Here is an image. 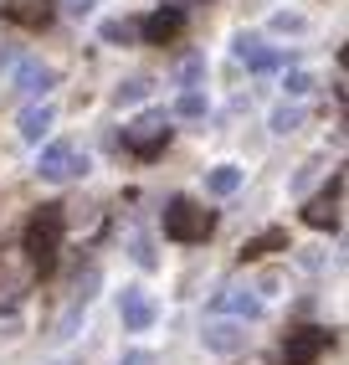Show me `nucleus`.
Segmentation results:
<instances>
[{"label": "nucleus", "instance_id": "f257e3e1", "mask_svg": "<svg viewBox=\"0 0 349 365\" xmlns=\"http://www.w3.org/2000/svg\"><path fill=\"white\" fill-rule=\"evenodd\" d=\"M62 232H67L62 206H41V211L31 216V227H26V252H31V262H36V267H52V262H57Z\"/></svg>", "mask_w": 349, "mask_h": 365}, {"label": "nucleus", "instance_id": "f03ea898", "mask_svg": "<svg viewBox=\"0 0 349 365\" xmlns=\"http://www.w3.org/2000/svg\"><path fill=\"white\" fill-rule=\"evenodd\" d=\"M165 237H174V242H206L211 237V211H201L185 196H174L165 206Z\"/></svg>", "mask_w": 349, "mask_h": 365}, {"label": "nucleus", "instance_id": "7ed1b4c3", "mask_svg": "<svg viewBox=\"0 0 349 365\" xmlns=\"http://www.w3.org/2000/svg\"><path fill=\"white\" fill-rule=\"evenodd\" d=\"M36 175L52 180V185L78 180V175H88V155L78 150V144H46V150L36 155Z\"/></svg>", "mask_w": 349, "mask_h": 365}, {"label": "nucleus", "instance_id": "20e7f679", "mask_svg": "<svg viewBox=\"0 0 349 365\" xmlns=\"http://www.w3.org/2000/svg\"><path fill=\"white\" fill-rule=\"evenodd\" d=\"M165 139H170V118L165 113H144V118H134V124L123 129V144H129L134 155H155Z\"/></svg>", "mask_w": 349, "mask_h": 365}, {"label": "nucleus", "instance_id": "39448f33", "mask_svg": "<svg viewBox=\"0 0 349 365\" xmlns=\"http://www.w3.org/2000/svg\"><path fill=\"white\" fill-rule=\"evenodd\" d=\"M329 345H334V334H329V329H298V334H288L283 360H288V365H313Z\"/></svg>", "mask_w": 349, "mask_h": 365}, {"label": "nucleus", "instance_id": "423d86ee", "mask_svg": "<svg viewBox=\"0 0 349 365\" xmlns=\"http://www.w3.org/2000/svg\"><path fill=\"white\" fill-rule=\"evenodd\" d=\"M52 124H57V108L46 103V98H31L26 108H21V118H16V134L26 139V144H41L46 134H52Z\"/></svg>", "mask_w": 349, "mask_h": 365}, {"label": "nucleus", "instance_id": "0eeeda50", "mask_svg": "<svg viewBox=\"0 0 349 365\" xmlns=\"http://www.w3.org/2000/svg\"><path fill=\"white\" fill-rule=\"evenodd\" d=\"M155 299L144 294V288H123V299H118V319H123V329H134V334H144L149 324H155Z\"/></svg>", "mask_w": 349, "mask_h": 365}, {"label": "nucleus", "instance_id": "6e6552de", "mask_svg": "<svg viewBox=\"0 0 349 365\" xmlns=\"http://www.w3.org/2000/svg\"><path fill=\"white\" fill-rule=\"evenodd\" d=\"M201 345L216 350V355H236V350H246V324H236V319H211V324L201 329Z\"/></svg>", "mask_w": 349, "mask_h": 365}, {"label": "nucleus", "instance_id": "1a4fd4ad", "mask_svg": "<svg viewBox=\"0 0 349 365\" xmlns=\"http://www.w3.org/2000/svg\"><path fill=\"white\" fill-rule=\"evenodd\" d=\"M52 83H57V72L46 67L41 57H21V62H16V88L26 93V98H41Z\"/></svg>", "mask_w": 349, "mask_h": 365}, {"label": "nucleus", "instance_id": "9d476101", "mask_svg": "<svg viewBox=\"0 0 349 365\" xmlns=\"http://www.w3.org/2000/svg\"><path fill=\"white\" fill-rule=\"evenodd\" d=\"M236 62H246L252 72H272V67H278L283 57L272 52V46H267L262 36H236Z\"/></svg>", "mask_w": 349, "mask_h": 365}, {"label": "nucleus", "instance_id": "9b49d317", "mask_svg": "<svg viewBox=\"0 0 349 365\" xmlns=\"http://www.w3.org/2000/svg\"><path fill=\"white\" fill-rule=\"evenodd\" d=\"M180 26H185V11H180V6H165V11H155V16H144V26H139V31H144L149 41H160V46H165Z\"/></svg>", "mask_w": 349, "mask_h": 365}, {"label": "nucleus", "instance_id": "f8f14e48", "mask_svg": "<svg viewBox=\"0 0 349 365\" xmlns=\"http://www.w3.org/2000/svg\"><path fill=\"white\" fill-rule=\"evenodd\" d=\"M262 304H257V294L252 288H221L216 294V314H236V319H252Z\"/></svg>", "mask_w": 349, "mask_h": 365}, {"label": "nucleus", "instance_id": "ddd939ff", "mask_svg": "<svg viewBox=\"0 0 349 365\" xmlns=\"http://www.w3.org/2000/svg\"><path fill=\"white\" fill-rule=\"evenodd\" d=\"M241 180H246L241 165H211L206 170V190H211V196H236Z\"/></svg>", "mask_w": 349, "mask_h": 365}, {"label": "nucleus", "instance_id": "4468645a", "mask_svg": "<svg viewBox=\"0 0 349 365\" xmlns=\"http://www.w3.org/2000/svg\"><path fill=\"white\" fill-rule=\"evenodd\" d=\"M6 16L21 21V26H46L52 6H46V0H6Z\"/></svg>", "mask_w": 349, "mask_h": 365}, {"label": "nucleus", "instance_id": "2eb2a0df", "mask_svg": "<svg viewBox=\"0 0 349 365\" xmlns=\"http://www.w3.org/2000/svg\"><path fill=\"white\" fill-rule=\"evenodd\" d=\"M308 227H339V196H318V201H308Z\"/></svg>", "mask_w": 349, "mask_h": 365}, {"label": "nucleus", "instance_id": "dca6fc26", "mask_svg": "<svg viewBox=\"0 0 349 365\" xmlns=\"http://www.w3.org/2000/svg\"><path fill=\"white\" fill-rule=\"evenodd\" d=\"M267 124H272V134H293L298 124H303V103H278Z\"/></svg>", "mask_w": 349, "mask_h": 365}, {"label": "nucleus", "instance_id": "f3484780", "mask_svg": "<svg viewBox=\"0 0 349 365\" xmlns=\"http://www.w3.org/2000/svg\"><path fill=\"white\" fill-rule=\"evenodd\" d=\"M206 108H211V98H206L201 88H185L180 103H174V113H180V118H206Z\"/></svg>", "mask_w": 349, "mask_h": 365}, {"label": "nucleus", "instance_id": "a211bd4d", "mask_svg": "<svg viewBox=\"0 0 349 365\" xmlns=\"http://www.w3.org/2000/svg\"><path fill=\"white\" fill-rule=\"evenodd\" d=\"M283 93H288V98H308V93H313V72H303V67L283 72Z\"/></svg>", "mask_w": 349, "mask_h": 365}, {"label": "nucleus", "instance_id": "6ab92c4d", "mask_svg": "<svg viewBox=\"0 0 349 365\" xmlns=\"http://www.w3.org/2000/svg\"><path fill=\"white\" fill-rule=\"evenodd\" d=\"M139 36V26L134 21H103V41H113V46H129Z\"/></svg>", "mask_w": 349, "mask_h": 365}, {"label": "nucleus", "instance_id": "aec40b11", "mask_svg": "<svg viewBox=\"0 0 349 365\" xmlns=\"http://www.w3.org/2000/svg\"><path fill=\"white\" fill-rule=\"evenodd\" d=\"M272 31H283V36H303V31H308V16H288V11H278V16H272Z\"/></svg>", "mask_w": 349, "mask_h": 365}, {"label": "nucleus", "instance_id": "412c9836", "mask_svg": "<svg viewBox=\"0 0 349 365\" xmlns=\"http://www.w3.org/2000/svg\"><path fill=\"white\" fill-rule=\"evenodd\" d=\"M144 98H149V78H129V83L118 88V108L123 103H144Z\"/></svg>", "mask_w": 349, "mask_h": 365}, {"label": "nucleus", "instance_id": "4be33fe9", "mask_svg": "<svg viewBox=\"0 0 349 365\" xmlns=\"http://www.w3.org/2000/svg\"><path fill=\"white\" fill-rule=\"evenodd\" d=\"M201 72H206V57H185V62H180V83L195 88V83H201Z\"/></svg>", "mask_w": 349, "mask_h": 365}, {"label": "nucleus", "instance_id": "5701e85b", "mask_svg": "<svg viewBox=\"0 0 349 365\" xmlns=\"http://www.w3.org/2000/svg\"><path fill=\"white\" fill-rule=\"evenodd\" d=\"M62 6H67V11H72V16H88V11H93V6H98V0H62Z\"/></svg>", "mask_w": 349, "mask_h": 365}]
</instances>
